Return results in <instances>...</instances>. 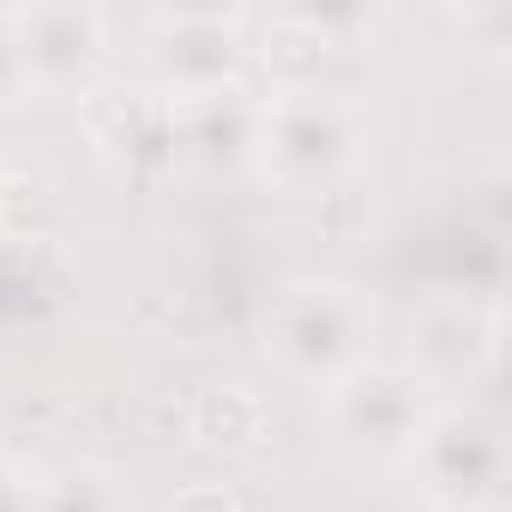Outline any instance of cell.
<instances>
[{
    "label": "cell",
    "mask_w": 512,
    "mask_h": 512,
    "mask_svg": "<svg viewBox=\"0 0 512 512\" xmlns=\"http://www.w3.org/2000/svg\"><path fill=\"white\" fill-rule=\"evenodd\" d=\"M272 356L308 386H338L374 350V302L344 278H302L272 308Z\"/></svg>",
    "instance_id": "2"
},
{
    "label": "cell",
    "mask_w": 512,
    "mask_h": 512,
    "mask_svg": "<svg viewBox=\"0 0 512 512\" xmlns=\"http://www.w3.org/2000/svg\"><path fill=\"white\" fill-rule=\"evenodd\" d=\"M494 356V320L470 308H428L416 326V374L422 380H464Z\"/></svg>",
    "instance_id": "9"
},
{
    "label": "cell",
    "mask_w": 512,
    "mask_h": 512,
    "mask_svg": "<svg viewBox=\"0 0 512 512\" xmlns=\"http://www.w3.org/2000/svg\"><path fill=\"white\" fill-rule=\"evenodd\" d=\"M0 512H37V482L19 464H0Z\"/></svg>",
    "instance_id": "14"
},
{
    "label": "cell",
    "mask_w": 512,
    "mask_h": 512,
    "mask_svg": "<svg viewBox=\"0 0 512 512\" xmlns=\"http://www.w3.org/2000/svg\"><path fill=\"white\" fill-rule=\"evenodd\" d=\"M404 464L434 512H488L506 494V434L488 410L434 404Z\"/></svg>",
    "instance_id": "4"
},
{
    "label": "cell",
    "mask_w": 512,
    "mask_h": 512,
    "mask_svg": "<svg viewBox=\"0 0 512 512\" xmlns=\"http://www.w3.org/2000/svg\"><path fill=\"white\" fill-rule=\"evenodd\" d=\"M37 512H133L127 488L103 464H61L37 482Z\"/></svg>",
    "instance_id": "12"
},
{
    "label": "cell",
    "mask_w": 512,
    "mask_h": 512,
    "mask_svg": "<svg viewBox=\"0 0 512 512\" xmlns=\"http://www.w3.org/2000/svg\"><path fill=\"white\" fill-rule=\"evenodd\" d=\"M187 428H193V440L205 452H247V446H260V434H266V404H260V392H247V386H205L193 398Z\"/></svg>",
    "instance_id": "10"
},
{
    "label": "cell",
    "mask_w": 512,
    "mask_h": 512,
    "mask_svg": "<svg viewBox=\"0 0 512 512\" xmlns=\"http://www.w3.org/2000/svg\"><path fill=\"white\" fill-rule=\"evenodd\" d=\"M91 139L103 145V157L127 163V169H151L175 157V109L157 85H103L85 103Z\"/></svg>",
    "instance_id": "7"
},
{
    "label": "cell",
    "mask_w": 512,
    "mask_h": 512,
    "mask_svg": "<svg viewBox=\"0 0 512 512\" xmlns=\"http://www.w3.org/2000/svg\"><path fill=\"white\" fill-rule=\"evenodd\" d=\"M169 512H235V500H229V488H211L205 482V488H187Z\"/></svg>",
    "instance_id": "15"
},
{
    "label": "cell",
    "mask_w": 512,
    "mask_h": 512,
    "mask_svg": "<svg viewBox=\"0 0 512 512\" xmlns=\"http://www.w3.org/2000/svg\"><path fill=\"white\" fill-rule=\"evenodd\" d=\"M0 205H7V169H0Z\"/></svg>",
    "instance_id": "16"
},
{
    "label": "cell",
    "mask_w": 512,
    "mask_h": 512,
    "mask_svg": "<svg viewBox=\"0 0 512 512\" xmlns=\"http://www.w3.org/2000/svg\"><path fill=\"white\" fill-rule=\"evenodd\" d=\"M175 109V157L193 163H241L253 157V127H260V103H247L241 85L211 91V97H187L169 103Z\"/></svg>",
    "instance_id": "8"
},
{
    "label": "cell",
    "mask_w": 512,
    "mask_h": 512,
    "mask_svg": "<svg viewBox=\"0 0 512 512\" xmlns=\"http://www.w3.org/2000/svg\"><path fill=\"white\" fill-rule=\"evenodd\" d=\"M266 67H272V79H278V91H302V85H320V67H326V55H332V37H326V25L320 19H308V13H278L272 25H266Z\"/></svg>",
    "instance_id": "11"
},
{
    "label": "cell",
    "mask_w": 512,
    "mask_h": 512,
    "mask_svg": "<svg viewBox=\"0 0 512 512\" xmlns=\"http://www.w3.org/2000/svg\"><path fill=\"white\" fill-rule=\"evenodd\" d=\"M31 79H25V61H19V31H13V7H0V103L25 97Z\"/></svg>",
    "instance_id": "13"
},
{
    "label": "cell",
    "mask_w": 512,
    "mask_h": 512,
    "mask_svg": "<svg viewBox=\"0 0 512 512\" xmlns=\"http://www.w3.org/2000/svg\"><path fill=\"white\" fill-rule=\"evenodd\" d=\"M13 31H19V61L31 91H73L91 85V73L103 67V13L79 7V0H49V7H13Z\"/></svg>",
    "instance_id": "6"
},
{
    "label": "cell",
    "mask_w": 512,
    "mask_h": 512,
    "mask_svg": "<svg viewBox=\"0 0 512 512\" xmlns=\"http://www.w3.org/2000/svg\"><path fill=\"white\" fill-rule=\"evenodd\" d=\"M362 139L368 133H362V115L350 97H338L326 85H302V91H278L272 103H260L253 163L290 193H314L356 169Z\"/></svg>",
    "instance_id": "1"
},
{
    "label": "cell",
    "mask_w": 512,
    "mask_h": 512,
    "mask_svg": "<svg viewBox=\"0 0 512 512\" xmlns=\"http://www.w3.org/2000/svg\"><path fill=\"white\" fill-rule=\"evenodd\" d=\"M428 416H434L428 380L404 362L368 356L356 374L326 386V428L338 452H350L356 464H404Z\"/></svg>",
    "instance_id": "3"
},
{
    "label": "cell",
    "mask_w": 512,
    "mask_h": 512,
    "mask_svg": "<svg viewBox=\"0 0 512 512\" xmlns=\"http://www.w3.org/2000/svg\"><path fill=\"white\" fill-rule=\"evenodd\" d=\"M404 512H434V506H428V500H422V506H404Z\"/></svg>",
    "instance_id": "17"
},
{
    "label": "cell",
    "mask_w": 512,
    "mask_h": 512,
    "mask_svg": "<svg viewBox=\"0 0 512 512\" xmlns=\"http://www.w3.org/2000/svg\"><path fill=\"white\" fill-rule=\"evenodd\" d=\"M151 79L169 103L229 91L247 67V37L235 13H157L145 37Z\"/></svg>",
    "instance_id": "5"
}]
</instances>
